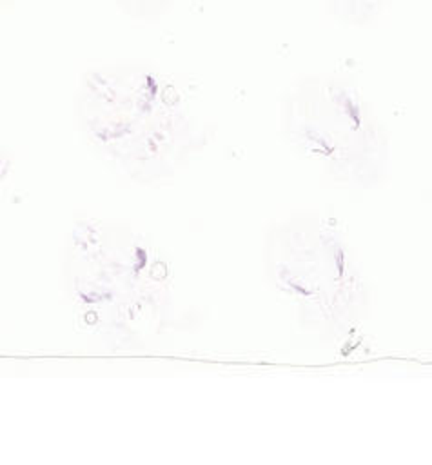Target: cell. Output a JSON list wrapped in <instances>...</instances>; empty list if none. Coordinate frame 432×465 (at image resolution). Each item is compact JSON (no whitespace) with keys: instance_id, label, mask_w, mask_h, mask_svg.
I'll return each mask as SVG.
<instances>
[{"instance_id":"1","label":"cell","mask_w":432,"mask_h":465,"mask_svg":"<svg viewBox=\"0 0 432 465\" xmlns=\"http://www.w3.org/2000/svg\"><path fill=\"white\" fill-rule=\"evenodd\" d=\"M347 25H368L387 7V0H310Z\"/></svg>"},{"instance_id":"2","label":"cell","mask_w":432,"mask_h":465,"mask_svg":"<svg viewBox=\"0 0 432 465\" xmlns=\"http://www.w3.org/2000/svg\"><path fill=\"white\" fill-rule=\"evenodd\" d=\"M123 15L138 20H158L182 0H111Z\"/></svg>"}]
</instances>
